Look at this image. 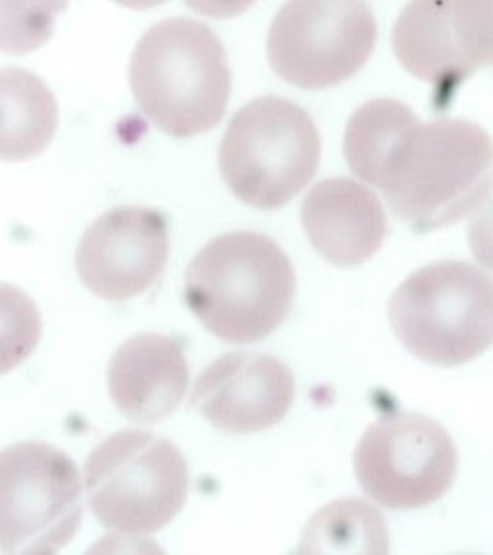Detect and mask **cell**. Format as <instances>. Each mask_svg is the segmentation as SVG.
<instances>
[{
    "instance_id": "cell-1",
    "label": "cell",
    "mask_w": 493,
    "mask_h": 555,
    "mask_svg": "<svg viewBox=\"0 0 493 555\" xmlns=\"http://www.w3.org/2000/svg\"><path fill=\"white\" fill-rule=\"evenodd\" d=\"M374 188L418 232L457 224L490 199V133L475 121L418 120L386 156Z\"/></svg>"
},
{
    "instance_id": "cell-2",
    "label": "cell",
    "mask_w": 493,
    "mask_h": 555,
    "mask_svg": "<svg viewBox=\"0 0 493 555\" xmlns=\"http://www.w3.org/2000/svg\"><path fill=\"white\" fill-rule=\"evenodd\" d=\"M295 270L274 240L232 232L208 242L185 272V304L200 324L230 344H252L286 322Z\"/></svg>"
},
{
    "instance_id": "cell-3",
    "label": "cell",
    "mask_w": 493,
    "mask_h": 555,
    "mask_svg": "<svg viewBox=\"0 0 493 555\" xmlns=\"http://www.w3.org/2000/svg\"><path fill=\"white\" fill-rule=\"evenodd\" d=\"M130 86L139 111L168 135L195 138L215 130L232 87L224 44L197 20H165L135 47Z\"/></svg>"
},
{
    "instance_id": "cell-4",
    "label": "cell",
    "mask_w": 493,
    "mask_h": 555,
    "mask_svg": "<svg viewBox=\"0 0 493 555\" xmlns=\"http://www.w3.org/2000/svg\"><path fill=\"white\" fill-rule=\"evenodd\" d=\"M390 321L399 341L426 363H468L492 346V280L465 260L423 267L391 295Z\"/></svg>"
},
{
    "instance_id": "cell-5",
    "label": "cell",
    "mask_w": 493,
    "mask_h": 555,
    "mask_svg": "<svg viewBox=\"0 0 493 555\" xmlns=\"http://www.w3.org/2000/svg\"><path fill=\"white\" fill-rule=\"evenodd\" d=\"M220 173L237 199L274 210L311 182L321 163L316 124L299 104L262 96L235 114L220 145Z\"/></svg>"
},
{
    "instance_id": "cell-6",
    "label": "cell",
    "mask_w": 493,
    "mask_h": 555,
    "mask_svg": "<svg viewBox=\"0 0 493 555\" xmlns=\"http://www.w3.org/2000/svg\"><path fill=\"white\" fill-rule=\"evenodd\" d=\"M83 480L87 503L106 529L153 534L182 512L190 468L170 440L121 430L89 453Z\"/></svg>"
},
{
    "instance_id": "cell-7",
    "label": "cell",
    "mask_w": 493,
    "mask_h": 555,
    "mask_svg": "<svg viewBox=\"0 0 493 555\" xmlns=\"http://www.w3.org/2000/svg\"><path fill=\"white\" fill-rule=\"evenodd\" d=\"M83 519L76 463L51 443L20 442L0 451V550L56 554Z\"/></svg>"
},
{
    "instance_id": "cell-8",
    "label": "cell",
    "mask_w": 493,
    "mask_h": 555,
    "mask_svg": "<svg viewBox=\"0 0 493 555\" xmlns=\"http://www.w3.org/2000/svg\"><path fill=\"white\" fill-rule=\"evenodd\" d=\"M376 39L363 0H287L270 27V66L291 86L326 89L353 78Z\"/></svg>"
},
{
    "instance_id": "cell-9",
    "label": "cell",
    "mask_w": 493,
    "mask_h": 555,
    "mask_svg": "<svg viewBox=\"0 0 493 555\" xmlns=\"http://www.w3.org/2000/svg\"><path fill=\"white\" fill-rule=\"evenodd\" d=\"M359 485L390 509H418L447 494L457 475V448L440 423L423 415L376 421L355 451Z\"/></svg>"
},
{
    "instance_id": "cell-10",
    "label": "cell",
    "mask_w": 493,
    "mask_h": 555,
    "mask_svg": "<svg viewBox=\"0 0 493 555\" xmlns=\"http://www.w3.org/2000/svg\"><path fill=\"white\" fill-rule=\"evenodd\" d=\"M393 51L411 76L453 93L492 62V0H411L393 27Z\"/></svg>"
},
{
    "instance_id": "cell-11",
    "label": "cell",
    "mask_w": 493,
    "mask_h": 555,
    "mask_svg": "<svg viewBox=\"0 0 493 555\" xmlns=\"http://www.w3.org/2000/svg\"><path fill=\"white\" fill-rule=\"evenodd\" d=\"M168 257L166 215L148 207H118L87 228L76 251V269L91 294L126 301L155 286Z\"/></svg>"
},
{
    "instance_id": "cell-12",
    "label": "cell",
    "mask_w": 493,
    "mask_h": 555,
    "mask_svg": "<svg viewBox=\"0 0 493 555\" xmlns=\"http://www.w3.org/2000/svg\"><path fill=\"white\" fill-rule=\"evenodd\" d=\"M294 398V374L276 357L225 353L197 378L191 403L218 430L247 434L282 423Z\"/></svg>"
},
{
    "instance_id": "cell-13",
    "label": "cell",
    "mask_w": 493,
    "mask_h": 555,
    "mask_svg": "<svg viewBox=\"0 0 493 555\" xmlns=\"http://www.w3.org/2000/svg\"><path fill=\"white\" fill-rule=\"evenodd\" d=\"M190 386L183 344L165 334H139L124 341L108 366V391L121 415L153 425L180 408Z\"/></svg>"
},
{
    "instance_id": "cell-14",
    "label": "cell",
    "mask_w": 493,
    "mask_h": 555,
    "mask_svg": "<svg viewBox=\"0 0 493 555\" xmlns=\"http://www.w3.org/2000/svg\"><path fill=\"white\" fill-rule=\"evenodd\" d=\"M301 220L312 247L336 267L363 264L388 235L380 199L349 178L316 183L304 197Z\"/></svg>"
},
{
    "instance_id": "cell-15",
    "label": "cell",
    "mask_w": 493,
    "mask_h": 555,
    "mask_svg": "<svg viewBox=\"0 0 493 555\" xmlns=\"http://www.w3.org/2000/svg\"><path fill=\"white\" fill-rule=\"evenodd\" d=\"M56 130L59 103L51 87L29 69L0 68V160L41 155Z\"/></svg>"
},
{
    "instance_id": "cell-16",
    "label": "cell",
    "mask_w": 493,
    "mask_h": 555,
    "mask_svg": "<svg viewBox=\"0 0 493 555\" xmlns=\"http://www.w3.org/2000/svg\"><path fill=\"white\" fill-rule=\"evenodd\" d=\"M420 120L411 106L395 99H374L356 108L346 130L347 165L376 185L386 156L405 131Z\"/></svg>"
},
{
    "instance_id": "cell-17",
    "label": "cell",
    "mask_w": 493,
    "mask_h": 555,
    "mask_svg": "<svg viewBox=\"0 0 493 555\" xmlns=\"http://www.w3.org/2000/svg\"><path fill=\"white\" fill-rule=\"evenodd\" d=\"M301 552H390V534L380 512L363 500H339L316 513L301 540Z\"/></svg>"
},
{
    "instance_id": "cell-18",
    "label": "cell",
    "mask_w": 493,
    "mask_h": 555,
    "mask_svg": "<svg viewBox=\"0 0 493 555\" xmlns=\"http://www.w3.org/2000/svg\"><path fill=\"white\" fill-rule=\"evenodd\" d=\"M69 0H0V52L22 56L51 41Z\"/></svg>"
},
{
    "instance_id": "cell-19",
    "label": "cell",
    "mask_w": 493,
    "mask_h": 555,
    "mask_svg": "<svg viewBox=\"0 0 493 555\" xmlns=\"http://www.w3.org/2000/svg\"><path fill=\"white\" fill-rule=\"evenodd\" d=\"M43 332L41 312L20 287L0 282V376L34 353Z\"/></svg>"
},
{
    "instance_id": "cell-20",
    "label": "cell",
    "mask_w": 493,
    "mask_h": 555,
    "mask_svg": "<svg viewBox=\"0 0 493 555\" xmlns=\"http://www.w3.org/2000/svg\"><path fill=\"white\" fill-rule=\"evenodd\" d=\"M185 4L200 16L225 20L239 16L245 10L251 9L255 0H185Z\"/></svg>"
},
{
    "instance_id": "cell-21",
    "label": "cell",
    "mask_w": 493,
    "mask_h": 555,
    "mask_svg": "<svg viewBox=\"0 0 493 555\" xmlns=\"http://www.w3.org/2000/svg\"><path fill=\"white\" fill-rule=\"evenodd\" d=\"M116 4L131 10L155 9L158 4H165L166 0H114Z\"/></svg>"
}]
</instances>
